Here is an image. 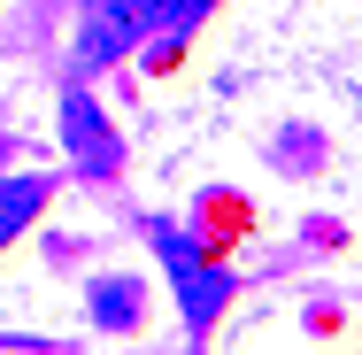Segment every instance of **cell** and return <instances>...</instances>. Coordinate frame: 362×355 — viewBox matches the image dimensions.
<instances>
[{
    "label": "cell",
    "instance_id": "6da1fadb",
    "mask_svg": "<svg viewBox=\"0 0 362 355\" xmlns=\"http://www.w3.org/2000/svg\"><path fill=\"white\" fill-rule=\"evenodd\" d=\"M146 31H162V0H100L77 31V62L85 70H108L116 55H132Z\"/></svg>",
    "mask_w": 362,
    "mask_h": 355
},
{
    "label": "cell",
    "instance_id": "7a4b0ae2",
    "mask_svg": "<svg viewBox=\"0 0 362 355\" xmlns=\"http://www.w3.org/2000/svg\"><path fill=\"white\" fill-rule=\"evenodd\" d=\"M62 132H70L77 162H85L93 178H108V170H116V154H124V147L108 140V124H100V108H93V93H70V101H62Z\"/></svg>",
    "mask_w": 362,
    "mask_h": 355
},
{
    "label": "cell",
    "instance_id": "3957f363",
    "mask_svg": "<svg viewBox=\"0 0 362 355\" xmlns=\"http://www.w3.org/2000/svg\"><path fill=\"white\" fill-rule=\"evenodd\" d=\"M162 255H170V271H177V293H185V317H193V325H209V317H216V301H223V286L209 278V271H201V255H193V247H185L177 232H162Z\"/></svg>",
    "mask_w": 362,
    "mask_h": 355
},
{
    "label": "cell",
    "instance_id": "277c9868",
    "mask_svg": "<svg viewBox=\"0 0 362 355\" xmlns=\"http://www.w3.org/2000/svg\"><path fill=\"white\" fill-rule=\"evenodd\" d=\"M47 209V178H0V247Z\"/></svg>",
    "mask_w": 362,
    "mask_h": 355
},
{
    "label": "cell",
    "instance_id": "5b68a950",
    "mask_svg": "<svg viewBox=\"0 0 362 355\" xmlns=\"http://www.w3.org/2000/svg\"><path fill=\"white\" fill-rule=\"evenodd\" d=\"M100 325H132V286H100Z\"/></svg>",
    "mask_w": 362,
    "mask_h": 355
},
{
    "label": "cell",
    "instance_id": "8992f818",
    "mask_svg": "<svg viewBox=\"0 0 362 355\" xmlns=\"http://www.w3.org/2000/svg\"><path fill=\"white\" fill-rule=\"evenodd\" d=\"M201 8H209V0H162V23H170V31H185Z\"/></svg>",
    "mask_w": 362,
    "mask_h": 355
}]
</instances>
